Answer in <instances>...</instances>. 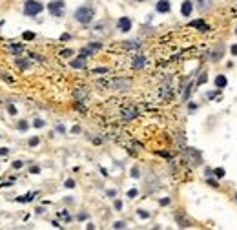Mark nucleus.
I'll list each match as a JSON object with an SVG mask.
<instances>
[{
  "mask_svg": "<svg viewBox=\"0 0 237 230\" xmlns=\"http://www.w3.org/2000/svg\"><path fill=\"white\" fill-rule=\"evenodd\" d=\"M75 20L77 22H80V24H84V26H88L91 20H93V16H95V9L93 7H89V5H82V7H78L77 11H75Z\"/></svg>",
  "mask_w": 237,
  "mask_h": 230,
  "instance_id": "1",
  "label": "nucleus"
},
{
  "mask_svg": "<svg viewBox=\"0 0 237 230\" xmlns=\"http://www.w3.org/2000/svg\"><path fill=\"white\" fill-rule=\"evenodd\" d=\"M44 11V5L38 2V0H26V4H24V13L27 15V16H37V15H40Z\"/></svg>",
  "mask_w": 237,
  "mask_h": 230,
  "instance_id": "2",
  "label": "nucleus"
},
{
  "mask_svg": "<svg viewBox=\"0 0 237 230\" xmlns=\"http://www.w3.org/2000/svg\"><path fill=\"white\" fill-rule=\"evenodd\" d=\"M47 9H49V13H51L53 16H62V15H64V0H57V2H49V5H47Z\"/></svg>",
  "mask_w": 237,
  "mask_h": 230,
  "instance_id": "3",
  "label": "nucleus"
},
{
  "mask_svg": "<svg viewBox=\"0 0 237 230\" xmlns=\"http://www.w3.org/2000/svg\"><path fill=\"white\" fill-rule=\"evenodd\" d=\"M117 27H119L122 33H128V31L131 29V20H130L128 16H122V18H119V22H117Z\"/></svg>",
  "mask_w": 237,
  "mask_h": 230,
  "instance_id": "4",
  "label": "nucleus"
},
{
  "mask_svg": "<svg viewBox=\"0 0 237 230\" xmlns=\"http://www.w3.org/2000/svg\"><path fill=\"white\" fill-rule=\"evenodd\" d=\"M155 9H157V13H170L172 4H170V0H159L157 5H155Z\"/></svg>",
  "mask_w": 237,
  "mask_h": 230,
  "instance_id": "5",
  "label": "nucleus"
},
{
  "mask_svg": "<svg viewBox=\"0 0 237 230\" xmlns=\"http://www.w3.org/2000/svg\"><path fill=\"white\" fill-rule=\"evenodd\" d=\"M192 9H193L192 0H184L183 5H181V15H183V16H190V15H192Z\"/></svg>",
  "mask_w": 237,
  "mask_h": 230,
  "instance_id": "6",
  "label": "nucleus"
},
{
  "mask_svg": "<svg viewBox=\"0 0 237 230\" xmlns=\"http://www.w3.org/2000/svg\"><path fill=\"white\" fill-rule=\"evenodd\" d=\"M71 64V68H75V69H82V68H86V57H78V58H75V60H71L69 62Z\"/></svg>",
  "mask_w": 237,
  "mask_h": 230,
  "instance_id": "7",
  "label": "nucleus"
},
{
  "mask_svg": "<svg viewBox=\"0 0 237 230\" xmlns=\"http://www.w3.org/2000/svg\"><path fill=\"white\" fill-rule=\"evenodd\" d=\"M133 117H137V110L135 108H124L122 110V119H126V121H130V119H133Z\"/></svg>",
  "mask_w": 237,
  "mask_h": 230,
  "instance_id": "8",
  "label": "nucleus"
},
{
  "mask_svg": "<svg viewBox=\"0 0 237 230\" xmlns=\"http://www.w3.org/2000/svg\"><path fill=\"white\" fill-rule=\"evenodd\" d=\"M144 64H146V57L144 55H139V57L133 58V68L141 69V68H144Z\"/></svg>",
  "mask_w": 237,
  "mask_h": 230,
  "instance_id": "9",
  "label": "nucleus"
},
{
  "mask_svg": "<svg viewBox=\"0 0 237 230\" xmlns=\"http://www.w3.org/2000/svg\"><path fill=\"white\" fill-rule=\"evenodd\" d=\"M226 84H228V79H226L225 75H217V77H215V86H217V88H225Z\"/></svg>",
  "mask_w": 237,
  "mask_h": 230,
  "instance_id": "10",
  "label": "nucleus"
},
{
  "mask_svg": "<svg viewBox=\"0 0 237 230\" xmlns=\"http://www.w3.org/2000/svg\"><path fill=\"white\" fill-rule=\"evenodd\" d=\"M7 48H9L13 53H22V51H24V46H22V44H11V42H9Z\"/></svg>",
  "mask_w": 237,
  "mask_h": 230,
  "instance_id": "11",
  "label": "nucleus"
},
{
  "mask_svg": "<svg viewBox=\"0 0 237 230\" xmlns=\"http://www.w3.org/2000/svg\"><path fill=\"white\" fill-rule=\"evenodd\" d=\"M192 26H193V27H197V29H203V31H206V29H208V26H206L203 20H193V22H192Z\"/></svg>",
  "mask_w": 237,
  "mask_h": 230,
  "instance_id": "12",
  "label": "nucleus"
},
{
  "mask_svg": "<svg viewBox=\"0 0 237 230\" xmlns=\"http://www.w3.org/2000/svg\"><path fill=\"white\" fill-rule=\"evenodd\" d=\"M35 196H37V194H33V192H29V194H27L26 197H16V201H20V203H26V201H31V199H33Z\"/></svg>",
  "mask_w": 237,
  "mask_h": 230,
  "instance_id": "13",
  "label": "nucleus"
},
{
  "mask_svg": "<svg viewBox=\"0 0 237 230\" xmlns=\"http://www.w3.org/2000/svg\"><path fill=\"white\" fill-rule=\"evenodd\" d=\"M22 38H24V40H33V38H35V33H33V31H24V33H22Z\"/></svg>",
  "mask_w": 237,
  "mask_h": 230,
  "instance_id": "14",
  "label": "nucleus"
},
{
  "mask_svg": "<svg viewBox=\"0 0 237 230\" xmlns=\"http://www.w3.org/2000/svg\"><path fill=\"white\" fill-rule=\"evenodd\" d=\"M27 64H29V62H27L26 58H16V66H18V68L26 69V68H27Z\"/></svg>",
  "mask_w": 237,
  "mask_h": 230,
  "instance_id": "15",
  "label": "nucleus"
},
{
  "mask_svg": "<svg viewBox=\"0 0 237 230\" xmlns=\"http://www.w3.org/2000/svg\"><path fill=\"white\" fill-rule=\"evenodd\" d=\"M88 48H89L91 51H97V49H100V48H102V44H100V42H91Z\"/></svg>",
  "mask_w": 237,
  "mask_h": 230,
  "instance_id": "16",
  "label": "nucleus"
},
{
  "mask_svg": "<svg viewBox=\"0 0 237 230\" xmlns=\"http://www.w3.org/2000/svg\"><path fill=\"white\" fill-rule=\"evenodd\" d=\"M44 124H46V122H44L42 119H35V121H33V126H35V128H44Z\"/></svg>",
  "mask_w": 237,
  "mask_h": 230,
  "instance_id": "17",
  "label": "nucleus"
},
{
  "mask_svg": "<svg viewBox=\"0 0 237 230\" xmlns=\"http://www.w3.org/2000/svg\"><path fill=\"white\" fill-rule=\"evenodd\" d=\"M27 128H29V124H27L26 121H20V122H18V130H20V132H26Z\"/></svg>",
  "mask_w": 237,
  "mask_h": 230,
  "instance_id": "18",
  "label": "nucleus"
},
{
  "mask_svg": "<svg viewBox=\"0 0 237 230\" xmlns=\"http://www.w3.org/2000/svg\"><path fill=\"white\" fill-rule=\"evenodd\" d=\"M91 53H93V51H91V49H89V48H88V46H86V48H82V49H80V55H82V57H88V55H91Z\"/></svg>",
  "mask_w": 237,
  "mask_h": 230,
  "instance_id": "19",
  "label": "nucleus"
},
{
  "mask_svg": "<svg viewBox=\"0 0 237 230\" xmlns=\"http://www.w3.org/2000/svg\"><path fill=\"white\" fill-rule=\"evenodd\" d=\"M137 196H139V192H137V188H131V190L128 192V197H130V199H135Z\"/></svg>",
  "mask_w": 237,
  "mask_h": 230,
  "instance_id": "20",
  "label": "nucleus"
},
{
  "mask_svg": "<svg viewBox=\"0 0 237 230\" xmlns=\"http://www.w3.org/2000/svg\"><path fill=\"white\" fill-rule=\"evenodd\" d=\"M38 143H40V137H31L29 139V146H37Z\"/></svg>",
  "mask_w": 237,
  "mask_h": 230,
  "instance_id": "21",
  "label": "nucleus"
},
{
  "mask_svg": "<svg viewBox=\"0 0 237 230\" xmlns=\"http://www.w3.org/2000/svg\"><path fill=\"white\" fill-rule=\"evenodd\" d=\"M137 214H139V218H142V219H148V218H150V214L144 212V210H137Z\"/></svg>",
  "mask_w": 237,
  "mask_h": 230,
  "instance_id": "22",
  "label": "nucleus"
},
{
  "mask_svg": "<svg viewBox=\"0 0 237 230\" xmlns=\"http://www.w3.org/2000/svg\"><path fill=\"white\" fill-rule=\"evenodd\" d=\"M7 113H9V115H16V108H15L13 104H11V106H7Z\"/></svg>",
  "mask_w": 237,
  "mask_h": 230,
  "instance_id": "23",
  "label": "nucleus"
},
{
  "mask_svg": "<svg viewBox=\"0 0 237 230\" xmlns=\"http://www.w3.org/2000/svg\"><path fill=\"white\" fill-rule=\"evenodd\" d=\"M22 166H24V163H22V161H15V163H13V168H15V170H20Z\"/></svg>",
  "mask_w": 237,
  "mask_h": 230,
  "instance_id": "24",
  "label": "nucleus"
},
{
  "mask_svg": "<svg viewBox=\"0 0 237 230\" xmlns=\"http://www.w3.org/2000/svg\"><path fill=\"white\" fill-rule=\"evenodd\" d=\"M139 175H141V172H139V168H137V166H135V168H131V177H135V179H137Z\"/></svg>",
  "mask_w": 237,
  "mask_h": 230,
  "instance_id": "25",
  "label": "nucleus"
},
{
  "mask_svg": "<svg viewBox=\"0 0 237 230\" xmlns=\"http://www.w3.org/2000/svg\"><path fill=\"white\" fill-rule=\"evenodd\" d=\"M64 185H66V188H75V181H73V179H68Z\"/></svg>",
  "mask_w": 237,
  "mask_h": 230,
  "instance_id": "26",
  "label": "nucleus"
},
{
  "mask_svg": "<svg viewBox=\"0 0 237 230\" xmlns=\"http://www.w3.org/2000/svg\"><path fill=\"white\" fill-rule=\"evenodd\" d=\"M124 227H126V223H124V221H117V223L113 225V228H124Z\"/></svg>",
  "mask_w": 237,
  "mask_h": 230,
  "instance_id": "27",
  "label": "nucleus"
},
{
  "mask_svg": "<svg viewBox=\"0 0 237 230\" xmlns=\"http://www.w3.org/2000/svg\"><path fill=\"white\" fill-rule=\"evenodd\" d=\"M7 154H9V148H5V146H2V148H0V155H2V157H5Z\"/></svg>",
  "mask_w": 237,
  "mask_h": 230,
  "instance_id": "28",
  "label": "nucleus"
},
{
  "mask_svg": "<svg viewBox=\"0 0 237 230\" xmlns=\"http://www.w3.org/2000/svg\"><path fill=\"white\" fill-rule=\"evenodd\" d=\"M197 82H199V84H204V82H206V73H203V75L199 77V80H197Z\"/></svg>",
  "mask_w": 237,
  "mask_h": 230,
  "instance_id": "29",
  "label": "nucleus"
},
{
  "mask_svg": "<svg viewBox=\"0 0 237 230\" xmlns=\"http://www.w3.org/2000/svg\"><path fill=\"white\" fill-rule=\"evenodd\" d=\"M215 175H217V177H223V175H225V170H223V168H217V170H215Z\"/></svg>",
  "mask_w": 237,
  "mask_h": 230,
  "instance_id": "30",
  "label": "nucleus"
},
{
  "mask_svg": "<svg viewBox=\"0 0 237 230\" xmlns=\"http://www.w3.org/2000/svg\"><path fill=\"white\" fill-rule=\"evenodd\" d=\"M69 38H71L69 33H62V37H60V40H69Z\"/></svg>",
  "mask_w": 237,
  "mask_h": 230,
  "instance_id": "31",
  "label": "nucleus"
},
{
  "mask_svg": "<svg viewBox=\"0 0 237 230\" xmlns=\"http://www.w3.org/2000/svg\"><path fill=\"white\" fill-rule=\"evenodd\" d=\"M69 55H73L71 49H64V51H62V57H69Z\"/></svg>",
  "mask_w": 237,
  "mask_h": 230,
  "instance_id": "32",
  "label": "nucleus"
},
{
  "mask_svg": "<svg viewBox=\"0 0 237 230\" xmlns=\"http://www.w3.org/2000/svg\"><path fill=\"white\" fill-rule=\"evenodd\" d=\"M188 108H190V111H195V110H197V104H195V102H190Z\"/></svg>",
  "mask_w": 237,
  "mask_h": 230,
  "instance_id": "33",
  "label": "nucleus"
},
{
  "mask_svg": "<svg viewBox=\"0 0 237 230\" xmlns=\"http://www.w3.org/2000/svg\"><path fill=\"white\" fill-rule=\"evenodd\" d=\"M115 208H117V210H122V201L117 199V201H115Z\"/></svg>",
  "mask_w": 237,
  "mask_h": 230,
  "instance_id": "34",
  "label": "nucleus"
},
{
  "mask_svg": "<svg viewBox=\"0 0 237 230\" xmlns=\"http://www.w3.org/2000/svg\"><path fill=\"white\" fill-rule=\"evenodd\" d=\"M60 218H64L66 221H69V214H68L66 210H64V212H60Z\"/></svg>",
  "mask_w": 237,
  "mask_h": 230,
  "instance_id": "35",
  "label": "nucleus"
},
{
  "mask_svg": "<svg viewBox=\"0 0 237 230\" xmlns=\"http://www.w3.org/2000/svg\"><path fill=\"white\" fill-rule=\"evenodd\" d=\"M108 69L106 68H95V73H106Z\"/></svg>",
  "mask_w": 237,
  "mask_h": 230,
  "instance_id": "36",
  "label": "nucleus"
},
{
  "mask_svg": "<svg viewBox=\"0 0 237 230\" xmlns=\"http://www.w3.org/2000/svg\"><path fill=\"white\" fill-rule=\"evenodd\" d=\"M57 132H60V133H64V132H66V128H64L62 124H58V126H57Z\"/></svg>",
  "mask_w": 237,
  "mask_h": 230,
  "instance_id": "37",
  "label": "nucleus"
},
{
  "mask_svg": "<svg viewBox=\"0 0 237 230\" xmlns=\"http://www.w3.org/2000/svg\"><path fill=\"white\" fill-rule=\"evenodd\" d=\"M230 51H232V55H237V44H234V46L230 48Z\"/></svg>",
  "mask_w": 237,
  "mask_h": 230,
  "instance_id": "38",
  "label": "nucleus"
},
{
  "mask_svg": "<svg viewBox=\"0 0 237 230\" xmlns=\"http://www.w3.org/2000/svg\"><path fill=\"white\" fill-rule=\"evenodd\" d=\"M38 172H40V168H38V166H33V168H31V174H38Z\"/></svg>",
  "mask_w": 237,
  "mask_h": 230,
  "instance_id": "39",
  "label": "nucleus"
},
{
  "mask_svg": "<svg viewBox=\"0 0 237 230\" xmlns=\"http://www.w3.org/2000/svg\"><path fill=\"white\" fill-rule=\"evenodd\" d=\"M108 196H110V197H115V196H117V192H115V190H108Z\"/></svg>",
  "mask_w": 237,
  "mask_h": 230,
  "instance_id": "40",
  "label": "nucleus"
},
{
  "mask_svg": "<svg viewBox=\"0 0 237 230\" xmlns=\"http://www.w3.org/2000/svg\"><path fill=\"white\" fill-rule=\"evenodd\" d=\"M208 183H210V185H214V186H217V185H219V183H217L215 179H208Z\"/></svg>",
  "mask_w": 237,
  "mask_h": 230,
  "instance_id": "41",
  "label": "nucleus"
},
{
  "mask_svg": "<svg viewBox=\"0 0 237 230\" xmlns=\"http://www.w3.org/2000/svg\"><path fill=\"white\" fill-rule=\"evenodd\" d=\"M168 203H170V199H168V197H166V199H161V205H162V207H164V205H168Z\"/></svg>",
  "mask_w": 237,
  "mask_h": 230,
  "instance_id": "42",
  "label": "nucleus"
},
{
  "mask_svg": "<svg viewBox=\"0 0 237 230\" xmlns=\"http://www.w3.org/2000/svg\"><path fill=\"white\" fill-rule=\"evenodd\" d=\"M78 219H80V221H84V219H88V214H80V216H78Z\"/></svg>",
  "mask_w": 237,
  "mask_h": 230,
  "instance_id": "43",
  "label": "nucleus"
},
{
  "mask_svg": "<svg viewBox=\"0 0 237 230\" xmlns=\"http://www.w3.org/2000/svg\"><path fill=\"white\" fill-rule=\"evenodd\" d=\"M71 132H73V133H78V132H80V128H78V126H73V130H71Z\"/></svg>",
  "mask_w": 237,
  "mask_h": 230,
  "instance_id": "44",
  "label": "nucleus"
},
{
  "mask_svg": "<svg viewBox=\"0 0 237 230\" xmlns=\"http://www.w3.org/2000/svg\"><path fill=\"white\" fill-rule=\"evenodd\" d=\"M235 35H237V27H235Z\"/></svg>",
  "mask_w": 237,
  "mask_h": 230,
  "instance_id": "45",
  "label": "nucleus"
},
{
  "mask_svg": "<svg viewBox=\"0 0 237 230\" xmlns=\"http://www.w3.org/2000/svg\"><path fill=\"white\" fill-rule=\"evenodd\" d=\"M235 199H237V194H235Z\"/></svg>",
  "mask_w": 237,
  "mask_h": 230,
  "instance_id": "46",
  "label": "nucleus"
}]
</instances>
